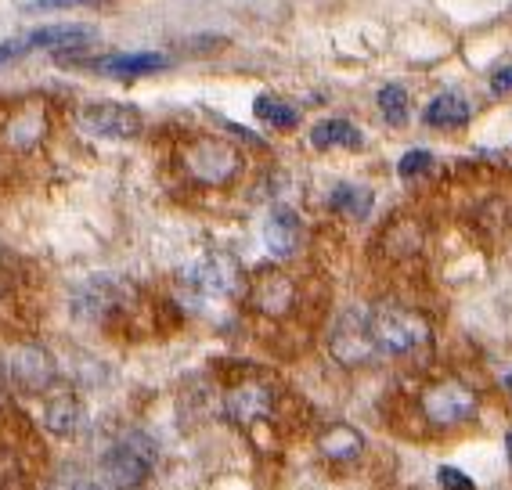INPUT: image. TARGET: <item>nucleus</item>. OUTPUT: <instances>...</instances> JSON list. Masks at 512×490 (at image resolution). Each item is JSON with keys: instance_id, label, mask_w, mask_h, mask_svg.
Returning a JSON list of instances; mask_svg holds the SVG:
<instances>
[{"instance_id": "nucleus-1", "label": "nucleus", "mask_w": 512, "mask_h": 490, "mask_svg": "<svg viewBox=\"0 0 512 490\" xmlns=\"http://www.w3.org/2000/svg\"><path fill=\"white\" fill-rule=\"evenodd\" d=\"M181 166L195 184H210V188H224L238 177L242 170V155L231 141L224 137H195L181 148Z\"/></svg>"}, {"instance_id": "nucleus-2", "label": "nucleus", "mask_w": 512, "mask_h": 490, "mask_svg": "<svg viewBox=\"0 0 512 490\" xmlns=\"http://www.w3.org/2000/svg\"><path fill=\"white\" fill-rule=\"evenodd\" d=\"M368 328H372L375 350L390 357H404L415 354L422 346L430 343V325L422 314L404 307H379L368 314Z\"/></svg>"}, {"instance_id": "nucleus-3", "label": "nucleus", "mask_w": 512, "mask_h": 490, "mask_svg": "<svg viewBox=\"0 0 512 490\" xmlns=\"http://www.w3.org/2000/svg\"><path fill=\"white\" fill-rule=\"evenodd\" d=\"M152 465H156V444L141 433H130L105 458V483L112 490H134L148 480Z\"/></svg>"}, {"instance_id": "nucleus-4", "label": "nucleus", "mask_w": 512, "mask_h": 490, "mask_svg": "<svg viewBox=\"0 0 512 490\" xmlns=\"http://www.w3.org/2000/svg\"><path fill=\"white\" fill-rule=\"evenodd\" d=\"M76 127L91 137H105V141H130L141 134V112L134 105H119V101H94L76 112Z\"/></svg>"}, {"instance_id": "nucleus-5", "label": "nucleus", "mask_w": 512, "mask_h": 490, "mask_svg": "<svg viewBox=\"0 0 512 490\" xmlns=\"http://www.w3.org/2000/svg\"><path fill=\"white\" fill-rule=\"evenodd\" d=\"M242 282V274H238V264L231 256H202L195 260L192 267H184L181 274V285L184 292H192L195 300H217V296H231Z\"/></svg>"}, {"instance_id": "nucleus-6", "label": "nucleus", "mask_w": 512, "mask_h": 490, "mask_svg": "<svg viewBox=\"0 0 512 490\" xmlns=\"http://www.w3.org/2000/svg\"><path fill=\"white\" fill-rule=\"evenodd\" d=\"M422 411L433 426H462L476 415V393L466 382L458 379H440L430 390L422 393Z\"/></svg>"}, {"instance_id": "nucleus-7", "label": "nucleus", "mask_w": 512, "mask_h": 490, "mask_svg": "<svg viewBox=\"0 0 512 490\" xmlns=\"http://www.w3.org/2000/svg\"><path fill=\"white\" fill-rule=\"evenodd\" d=\"M329 350H332V357H336L339 364H347V368L368 364L379 354L365 310H347V314L336 321V328H332V336H329Z\"/></svg>"}, {"instance_id": "nucleus-8", "label": "nucleus", "mask_w": 512, "mask_h": 490, "mask_svg": "<svg viewBox=\"0 0 512 490\" xmlns=\"http://www.w3.org/2000/svg\"><path fill=\"white\" fill-rule=\"evenodd\" d=\"M91 40V29L83 26H44V29H33L26 37H15V40H4L0 44V69L8 62L22 55H33V51H55L62 55L65 47H80Z\"/></svg>"}, {"instance_id": "nucleus-9", "label": "nucleus", "mask_w": 512, "mask_h": 490, "mask_svg": "<svg viewBox=\"0 0 512 490\" xmlns=\"http://www.w3.org/2000/svg\"><path fill=\"white\" fill-rule=\"evenodd\" d=\"M224 411H228V418L235 426L253 429V426H260L264 418H271V411H275V393H271L267 382L246 379V382H238L235 390H228Z\"/></svg>"}, {"instance_id": "nucleus-10", "label": "nucleus", "mask_w": 512, "mask_h": 490, "mask_svg": "<svg viewBox=\"0 0 512 490\" xmlns=\"http://www.w3.org/2000/svg\"><path fill=\"white\" fill-rule=\"evenodd\" d=\"M249 303L267 318H285L296 303V285L289 274L282 271H264L249 289Z\"/></svg>"}, {"instance_id": "nucleus-11", "label": "nucleus", "mask_w": 512, "mask_h": 490, "mask_svg": "<svg viewBox=\"0 0 512 490\" xmlns=\"http://www.w3.org/2000/svg\"><path fill=\"white\" fill-rule=\"evenodd\" d=\"M47 109L44 101H26L15 116L4 123V145L15 148V152H33L47 137Z\"/></svg>"}, {"instance_id": "nucleus-12", "label": "nucleus", "mask_w": 512, "mask_h": 490, "mask_svg": "<svg viewBox=\"0 0 512 490\" xmlns=\"http://www.w3.org/2000/svg\"><path fill=\"white\" fill-rule=\"evenodd\" d=\"M8 372L22 390H44L51 375H55V361H51L44 346H19L8 361Z\"/></svg>"}, {"instance_id": "nucleus-13", "label": "nucleus", "mask_w": 512, "mask_h": 490, "mask_svg": "<svg viewBox=\"0 0 512 490\" xmlns=\"http://www.w3.org/2000/svg\"><path fill=\"white\" fill-rule=\"evenodd\" d=\"M264 245L267 253L278 256V260L296 253V245H300V217L289 206L271 209V217L264 224Z\"/></svg>"}, {"instance_id": "nucleus-14", "label": "nucleus", "mask_w": 512, "mask_h": 490, "mask_svg": "<svg viewBox=\"0 0 512 490\" xmlns=\"http://www.w3.org/2000/svg\"><path fill=\"white\" fill-rule=\"evenodd\" d=\"M91 69L101 76H116V80H138V76H152V73H159V69H166V58L156 55V51H141V55H112V58H98Z\"/></svg>"}, {"instance_id": "nucleus-15", "label": "nucleus", "mask_w": 512, "mask_h": 490, "mask_svg": "<svg viewBox=\"0 0 512 490\" xmlns=\"http://www.w3.org/2000/svg\"><path fill=\"white\" fill-rule=\"evenodd\" d=\"M318 451L332 462H354L357 454L365 451V436L357 433L354 426H329L325 433L318 436Z\"/></svg>"}, {"instance_id": "nucleus-16", "label": "nucleus", "mask_w": 512, "mask_h": 490, "mask_svg": "<svg viewBox=\"0 0 512 490\" xmlns=\"http://www.w3.org/2000/svg\"><path fill=\"white\" fill-rule=\"evenodd\" d=\"M473 109H469V101L462 94L448 91V94H437V98L426 105V123L437 130H455V127H466Z\"/></svg>"}, {"instance_id": "nucleus-17", "label": "nucleus", "mask_w": 512, "mask_h": 490, "mask_svg": "<svg viewBox=\"0 0 512 490\" xmlns=\"http://www.w3.org/2000/svg\"><path fill=\"white\" fill-rule=\"evenodd\" d=\"M47 429L58 436H76L83 429V404L73 393H58L47 400Z\"/></svg>"}, {"instance_id": "nucleus-18", "label": "nucleus", "mask_w": 512, "mask_h": 490, "mask_svg": "<svg viewBox=\"0 0 512 490\" xmlns=\"http://www.w3.org/2000/svg\"><path fill=\"white\" fill-rule=\"evenodd\" d=\"M311 145L314 148H361V130L347 119H321L318 127L311 130Z\"/></svg>"}, {"instance_id": "nucleus-19", "label": "nucleus", "mask_w": 512, "mask_h": 490, "mask_svg": "<svg viewBox=\"0 0 512 490\" xmlns=\"http://www.w3.org/2000/svg\"><path fill=\"white\" fill-rule=\"evenodd\" d=\"M329 206L350 220H365L368 213H372V191L361 188V184H339V188L332 191Z\"/></svg>"}, {"instance_id": "nucleus-20", "label": "nucleus", "mask_w": 512, "mask_h": 490, "mask_svg": "<svg viewBox=\"0 0 512 490\" xmlns=\"http://www.w3.org/2000/svg\"><path fill=\"white\" fill-rule=\"evenodd\" d=\"M253 112H256V119H264L267 127H275V130H293L296 123H300V112H296L289 101L275 98V94H260V98L253 101Z\"/></svg>"}, {"instance_id": "nucleus-21", "label": "nucleus", "mask_w": 512, "mask_h": 490, "mask_svg": "<svg viewBox=\"0 0 512 490\" xmlns=\"http://www.w3.org/2000/svg\"><path fill=\"white\" fill-rule=\"evenodd\" d=\"M379 109H383V119L390 127H404L408 123V91L397 87V83H386L383 91H379Z\"/></svg>"}, {"instance_id": "nucleus-22", "label": "nucleus", "mask_w": 512, "mask_h": 490, "mask_svg": "<svg viewBox=\"0 0 512 490\" xmlns=\"http://www.w3.org/2000/svg\"><path fill=\"white\" fill-rule=\"evenodd\" d=\"M430 166H433V155L422 152V148H415V152H408L401 163H397V170H401V177H408V181H412V177H422Z\"/></svg>"}, {"instance_id": "nucleus-23", "label": "nucleus", "mask_w": 512, "mask_h": 490, "mask_svg": "<svg viewBox=\"0 0 512 490\" xmlns=\"http://www.w3.org/2000/svg\"><path fill=\"white\" fill-rule=\"evenodd\" d=\"M437 483L440 490H476V483L469 480L462 469H451V465H440L437 469Z\"/></svg>"}, {"instance_id": "nucleus-24", "label": "nucleus", "mask_w": 512, "mask_h": 490, "mask_svg": "<svg viewBox=\"0 0 512 490\" xmlns=\"http://www.w3.org/2000/svg\"><path fill=\"white\" fill-rule=\"evenodd\" d=\"M76 4H98V0H37V4H29V11H58L76 8Z\"/></svg>"}, {"instance_id": "nucleus-25", "label": "nucleus", "mask_w": 512, "mask_h": 490, "mask_svg": "<svg viewBox=\"0 0 512 490\" xmlns=\"http://www.w3.org/2000/svg\"><path fill=\"white\" fill-rule=\"evenodd\" d=\"M491 91L494 94H509L512 91V65H509V69H498V73L491 76Z\"/></svg>"}, {"instance_id": "nucleus-26", "label": "nucleus", "mask_w": 512, "mask_h": 490, "mask_svg": "<svg viewBox=\"0 0 512 490\" xmlns=\"http://www.w3.org/2000/svg\"><path fill=\"white\" fill-rule=\"evenodd\" d=\"M505 390H509V393H512V372H509V375H505Z\"/></svg>"}, {"instance_id": "nucleus-27", "label": "nucleus", "mask_w": 512, "mask_h": 490, "mask_svg": "<svg viewBox=\"0 0 512 490\" xmlns=\"http://www.w3.org/2000/svg\"><path fill=\"white\" fill-rule=\"evenodd\" d=\"M0 379H4V372H0Z\"/></svg>"}]
</instances>
